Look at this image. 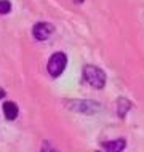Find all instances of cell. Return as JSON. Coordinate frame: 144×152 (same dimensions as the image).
<instances>
[{
  "label": "cell",
  "mask_w": 144,
  "mask_h": 152,
  "mask_svg": "<svg viewBox=\"0 0 144 152\" xmlns=\"http://www.w3.org/2000/svg\"><path fill=\"white\" fill-rule=\"evenodd\" d=\"M5 96V93H3V90H0V98H3Z\"/></svg>",
  "instance_id": "ba28073f"
},
{
  "label": "cell",
  "mask_w": 144,
  "mask_h": 152,
  "mask_svg": "<svg viewBox=\"0 0 144 152\" xmlns=\"http://www.w3.org/2000/svg\"><path fill=\"white\" fill-rule=\"evenodd\" d=\"M83 82L94 90H101L106 85V74L96 66L88 64L83 67Z\"/></svg>",
  "instance_id": "6da1fadb"
},
{
  "label": "cell",
  "mask_w": 144,
  "mask_h": 152,
  "mask_svg": "<svg viewBox=\"0 0 144 152\" xmlns=\"http://www.w3.org/2000/svg\"><path fill=\"white\" fill-rule=\"evenodd\" d=\"M74 2H75V3H82L83 0H74Z\"/></svg>",
  "instance_id": "9c48e42d"
},
{
  "label": "cell",
  "mask_w": 144,
  "mask_h": 152,
  "mask_svg": "<svg viewBox=\"0 0 144 152\" xmlns=\"http://www.w3.org/2000/svg\"><path fill=\"white\" fill-rule=\"evenodd\" d=\"M131 109V102L126 101V99H118V115L120 117H125V114L128 112V110Z\"/></svg>",
  "instance_id": "8992f818"
},
{
  "label": "cell",
  "mask_w": 144,
  "mask_h": 152,
  "mask_svg": "<svg viewBox=\"0 0 144 152\" xmlns=\"http://www.w3.org/2000/svg\"><path fill=\"white\" fill-rule=\"evenodd\" d=\"M11 11V3L8 0H0V15H8Z\"/></svg>",
  "instance_id": "52a82bcc"
},
{
  "label": "cell",
  "mask_w": 144,
  "mask_h": 152,
  "mask_svg": "<svg viewBox=\"0 0 144 152\" xmlns=\"http://www.w3.org/2000/svg\"><path fill=\"white\" fill-rule=\"evenodd\" d=\"M101 147L104 151H109V152H120L126 147V141L125 139H115V141H104L101 142Z\"/></svg>",
  "instance_id": "277c9868"
},
{
  "label": "cell",
  "mask_w": 144,
  "mask_h": 152,
  "mask_svg": "<svg viewBox=\"0 0 144 152\" xmlns=\"http://www.w3.org/2000/svg\"><path fill=\"white\" fill-rule=\"evenodd\" d=\"M18 104L13 101H7L5 104H3V114H5V117L8 118V120H15L16 117H18Z\"/></svg>",
  "instance_id": "5b68a950"
},
{
  "label": "cell",
  "mask_w": 144,
  "mask_h": 152,
  "mask_svg": "<svg viewBox=\"0 0 144 152\" xmlns=\"http://www.w3.org/2000/svg\"><path fill=\"white\" fill-rule=\"evenodd\" d=\"M53 32H55V26L50 23H37L32 27V35L39 42H43V40L50 39L53 35Z\"/></svg>",
  "instance_id": "3957f363"
},
{
  "label": "cell",
  "mask_w": 144,
  "mask_h": 152,
  "mask_svg": "<svg viewBox=\"0 0 144 152\" xmlns=\"http://www.w3.org/2000/svg\"><path fill=\"white\" fill-rule=\"evenodd\" d=\"M66 66H67V56L63 51H56L50 56L47 63V71L51 77H59L64 72Z\"/></svg>",
  "instance_id": "7a4b0ae2"
}]
</instances>
